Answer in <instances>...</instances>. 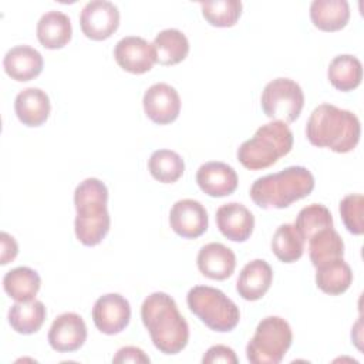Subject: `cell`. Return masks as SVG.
I'll list each match as a JSON object with an SVG mask.
<instances>
[{
	"instance_id": "6da1fadb",
	"label": "cell",
	"mask_w": 364,
	"mask_h": 364,
	"mask_svg": "<svg viewBox=\"0 0 364 364\" xmlns=\"http://www.w3.org/2000/svg\"><path fill=\"white\" fill-rule=\"evenodd\" d=\"M141 318L161 353L173 355L186 347L189 327L169 294L164 291L149 294L141 306Z\"/></svg>"
},
{
	"instance_id": "7a4b0ae2",
	"label": "cell",
	"mask_w": 364,
	"mask_h": 364,
	"mask_svg": "<svg viewBox=\"0 0 364 364\" xmlns=\"http://www.w3.org/2000/svg\"><path fill=\"white\" fill-rule=\"evenodd\" d=\"M360 135L361 125L357 115L331 104L316 107L306 124V136L311 145L328 148L337 154L353 151Z\"/></svg>"
},
{
	"instance_id": "3957f363",
	"label": "cell",
	"mask_w": 364,
	"mask_h": 364,
	"mask_svg": "<svg viewBox=\"0 0 364 364\" xmlns=\"http://www.w3.org/2000/svg\"><path fill=\"white\" fill-rule=\"evenodd\" d=\"M108 189L97 178H87L74 191L77 210L74 230L84 246H97L107 236L111 219L107 209Z\"/></svg>"
},
{
	"instance_id": "277c9868",
	"label": "cell",
	"mask_w": 364,
	"mask_h": 364,
	"mask_svg": "<svg viewBox=\"0 0 364 364\" xmlns=\"http://www.w3.org/2000/svg\"><path fill=\"white\" fill-rule=\"evenodd\" d=\"M314 176L304 166H287L280 172L257 178L250 186V198L262 209H283L309 196Z\"/></svg>"
},
{
	"instance_id": "5b68a950",
	"label": "cell",
	"mask_w": 364,
	"mask_h": 364,
	"mask_svg": "<svg viewBox=\"0 0 364 364\" xmlns=\"http://www.w3.org/2000/svg\"><path fill=\"white\" fill-rule=\"evenodd\" d=\"M293 148V132L283 121H272L257 128L255 135L237 148V161L250 171L274 165Z\"/></svg>"
},
{
	"instance_id": "8992f818",
	"label": "cell",
	"mask_w": 364,
	"mask_h": 364,
	"mask_svg": "<svg viewBox=\"0 0 364 364\" xmlns=\"http://www.w3.org/2000/svg\"><path fill=\"white\" fill-rule=\"evenodd\" d=\"M189 310L210 330L218 333L232 331L239 320V307L219 289L195 286L188 291Z\"/></svg>"
},
{
	"instance_id": "52a82bcc",
	"label": "cell",
	"mask_w": 364,
	"mask_h": 364,
	"mask_svg": "<svg viewBox=\"0 0 364 364\" xmlns=\"http://www.w3.org/2000/svg\"><path fill=\"white\" fill-rule=\"evenodd\" d=\"M293 341L289 323L279 316L262 318L246 346V357L252 364H279Z\"/></svg>"
},
{
	"instance_id": "ba28073f",
	"label": "cell",
	"mask_w": 364,
	"mask_h": 364,
	"mask_svg": "<svg viewBox=\"0 0 364 364\" xmlns=\"http://www.w3.org/2000/svg\"><path fill=\"white\" fill-rule=\"evenodd\" d=\"M262 109L266 117L273 121H283L286 124L294 122L303 109L304 94L301 87L286 77L274 78L263 88L260 98Z\"/></svg>"
},
{
	"instance_id": "9c48e42d",
	"label": "cell",
	"mask_w": 364,
	"mask_h": 364,
	"mask_svg": "<svg viewBox=\"0 0 364 364\" xmlns=\"http://www.w3.org/2000/svg\"><path fill=\"white\" fill-rule=\"evenodd\" d=\"M80 26L85 37L95 41L107 40L119 26V10L107 0L88 1L81 10Z\"/></svg>"
},
{
	"instance_id": "30bf717a",
	"label": "cell",
	"mask_w": 364,
	"mask_h": 364,
	"mask_svg": "<svg viewBox=\"0 0 364 364\" xmlns=\"http://www.w3.org/2000/svg\"><path fill=\"white\" fill-rule=\"evenodd\" d=\"M92 320L95 327L108 336H114L125 330L131 320L129 301L118 294L108 293L97 299L92 307Z\"/></svg>"
},
{
	"instance_id": "8fae6325",
	"label": "cell",
	"mask_w": 364,
	"mask_h": 364,
	"mask_svg": "<svg viewBox=\"0 0 364 364\" xmlns=\"http://www.w3.org/2000/svg\"><path fill=\"white\" fill-rule=\"evenodd\" d=\"M114 58L122 70L131 74L148 73L156 63L154 46L138 36L121 38L114 47Z\"/></svg>"
},
{
	"instance_id": "7c38bea8",
	"label": "cell",
	"mask_w": 364,
	"mask_h": 364,
	"mask_svg": "<svg viewBox=\"0 0 364 364\" xmlns=\"http://www.w3.org/2000/svg\"><path fill=\"white\" fill-rule=\"evenodd\" d=\"M145 115L158 125L173 122L181 112V98L178 91L166 82L151 85L144 94Z\"/></svg>"
},
{
	"instance_id": "4fadbf2b",
	"label": "cell",
	"mask_w": 364,
	"mask_h": 364,
	"mask_svg": "<svg viewBox=\"0 0 364 364\" xmlns=\"http://www.w3.org/2000/svg\"><path fill=\"white\" fill-rule=\"evenodd\" d=\"M169 225L178 236L185 239H196L208 229V212L198 200L181 199L171 208Z\"/></svg>"
},
{
	"instance_id": "5bb4252c",
	"label": "cell",
	"mask_w": 364,
	"mask_h": 364,
	"mask_svg": "<svg viewBox=\"0 0 364 364\" xmlns=\"http://www.w3.org/2000/svg\"><path fill=\"white\" fill-rule=\"evenodd\" d=\"M87 340V326L77 313H63L57 316L48 331V343L58 353H73L84 346Z\"/></svg>"
},
{
	"instance_id": "9a60e30c",
	"label": "cell",
	"mask_w": 364,
	"mask_h": 364,
	"mask_svg": "<svg viewBox=\"0 0 364 364\" xmlns=\"http://www.w3.org/2000/svg\"><path fill=\"white\" fill-rule=\"evenodd\" d=\"M216 225L220 233L232 242H246L255 228L253 213L239 202H229L218 208Z\"/></svg>"
},
{
	"instance_id": "2e32d148",
	"label": "cell",
	"mask_w": 364,
	"mask_h": 364,
	"mask_svg": "<svg viewBox=\"0 0 364 364\" xmlns=\"http://www.w3.org/2000/svg\"><path fill=\"white\" fill-rule=\"evenodd\" d=\"M196 183L202 192L212 198H223L233 193L237 188L236 171L219 161H210L199 166Z\"/></svg>"
},
{
	"instance_id": "e0dca14e",
	"label": "cell",
	"mask_w": 364,
	"mask_h": 364,
	"mask_svg": "<svg viewBox=\"0 0 364 364\" xmlns=\"http://www.w3.org/2000/svg\"><path fill=\"white\" fill-rule=\"evenodd\" d=\"M196 264L199 272L212 280H225L230 277L236 267V256L228 246L212 242L200 247Z\"/></svg>"
},
{
	"instance_id": "ac0fdd59",
	"label": "cell",
	"mask_w": 364,
	"mask_h": 364,
	"mask_svg": "<svg viewBox=\"0 0 364 364\" xmlns=\"http://www.w3.org/2000/svg\"><path fill=\"white\" fill-rule=\"evenodd\" d=\"M273 270L263 259H255L243 266L236 282V291L247 301L260 300L270 289Z\"/></svg>"
},
{
	"instance_id": "d6986e66",
	"label": "cell",
	"mask_w": 364,
	"mask_h": 364,
	"mask_svg": "<svg viewBox=\"0 0 364 364\" xmlns=\"http://www.w3.org/2000/svg\"><path fill=\"white\" fill-rule=\"evenodd\" d=\"M43 55L30 46H16L3 58V68L9 77L18 82L30 81L43 71Z\"/></svg>"
},
{
	"instance_id": "ffe728a7",
	"label": "cell",
	"mask_w": 364,
	"mask_h": 364,
	"mask_svg": "<svg viewBox=\"0 0 364 364\" xmlns=\"http://www.w3.org/2000/svg\"><path fill=\"white\" fill-rule=\"evenodd\" d=\"M14 111L18 121L26 127L43 125L51 111L50 98L46 91L30 87L20 91L14 100Z\"/></svg>"
},
{
	"instance_id": "44dd1931",
	"label": "cell",
	"mask_w": 364,
	"mask_h": 364,
	"mask_svg": "<svg viewBox=\"0 0 364 364\" xmlns=\"http://www.w3.org/2000/svg\"><path fill=\"white\" fill-rule=\"evenodd\" d=\"M36 33L40 44L44 48H63L70 43L73 34L70 17L63 11L50 10L40 17Z\"/></svg>"
},
{
	"instance_id": "7402d4cb",
	"label": "cell",
	"mask_w": 364,
	"mask_h": 364,
	"mask_svg": "<svg viewBox=\"0 0 364 364\" xmlns=\"http://www.w3.org/2000/svg\"><path fill=\"white\" fill-rule=\"evenodd\" d=\"M310 18L323 31H338L350 20V6L346 0H314L310 4Z\"/></svg>"
},
{
	"instance_id": "603a6c76",
	"label": "cell",
	"mask_w": 364,
	"mask_h": 364,
	"mask_svg": "<svg viewBox=\"0 0 364 364\" xmlns=\"http://www.w3.org/2000/svg\"><path fill=\"white\" fill-rule=\"evenodd\" d=\"M156 63L161 65H175L183 61L189 53V41L178 28L159 31L152 41Z\"/></svg>"
},
{
	"instance_id": "cb8c5ba5",
	"label": "cell",
	"mask_w": 364,
	"mask_h": 364,
	"mask_svg": "<svg viewBox=\"0 0 364 364\" xmlns=\"http://www.w3.org/2000/svg\"><path fill=\"white\" fill-rule=\"evenodd\" d=\"M47 316V310L43 301H16L9 310V324L18 334L37 333Z\"/></svg>"
},
{
	"instance_id": "d4e9b609",
	"label": "cell",
	"mask_w": 364,
	"mask_h": 364,
	"mask_svg": "<svg viewBox=\"0 0 364 364\" xmlns=\"http://www.w3.org/2000/svg\"><path fill=\"white\" fill-rule=\"evenodd\" d=\"M41 286V279L36 270L18 266L9 270L3 277V289L16 301L34 300Z\"/></svg>"
},
{
	"instance_id": "484cf974",
	"label": "cell",
	"mask_w": 364,
	"mask_h": 364,
	"mask_svg": "<svg viewBox=\"0 0 364 364\" xmlns=\"http://www.w3.org/2000/svg\"><path fill=\"white\" fill-rule=\"evenodd\" d=\"M353 283V272L343 259H336L316 267L317 287L330 296L344 293Z\"/></svg>"
},
{
	"instance_id": "4316f807",
	"label": "cell",
	"mask_w": 364,
	"mask_h": 364,
	"mask_svg": "<svg viewBox=\"0 0 364 364\" xmlns=\"http://www.w3.org/2000/svg\"><path fill=\"white\" fill-rule=\"evenodd\" d=\"M327 77L336 90L347 92L361 84L363 65L357 57L341 54L330 61Z\"/></svg>"
},
{
	"instance_id": "83f0119b",
	"label": "cell",
	"mask_w": 364,
	"mask_h": 364,
	"mask_svg": "<svg viewBox=\"0 0 364 364\" xmlns=\"http://www.w3.org/2000/svg\"><path fill=\"white\" fill-rule=\"evenodd\" d=\"M309 256L311 264L318 267L344 256V242L333 228L323 229L309 239Z\"/></svg>"
},
{
	"instance_id": "f1b7e54d",
	"label": "cell",
	"mask_w": 364,
	"mask_h": 364,
	"mask_svg": "<svg viewBox=\"0 0 364 364\" xmlns=\"http://www.w3.org/2000/svg\"><path fill=\"white\" fill-rule=\"evenodd\" d=\"M304 239L291 223L280 225L272 237V252L283 263H294L303 256Z\"/></svg>"
},
{
	"instance_id": "f546056e",
	"label": "cell",
	"mask_w": 364,
	"mask_h": 364,
	"mask_svg": "<svg viewBox=\"0 0 364 364\" xmlns=\"http://www.w3.org/2000/svg\"><path fill=\"white\" fill-rule=\"evenodd\" d=\"M148 169L158 182L173 183L183 175L185 162L175 151L156 149L148 159Z\"/></svg>"
},
{
	"instance_id": "4dcf8cb0",
	"label": "cell",
	"mask_w": 364,
	"mask_h": 364,
	"mask_svg": "<svg viewBox=\"0 0 364 364\" xmlns=\"http://www.w3.org/2000/svg\"><path fill=\"white\" fill-rule=\"evenodd\" d=\"M296 229L300 232L304 240H309L317 232L333 228V216L330 210L321 203H311L304 206L294 222Z\"/></svg>"
},
{
	"instance_id": "1f68e13d",
	"label": "cell",
	"mask_w": 364,
	"mask_h": 364,
	"mask_svg": "<svg viewBox=\"0 0 364 364\" xmlns=\"http://www.w3.org/2000/svg\"><path fill=\"white\" fill-rule=\"evenodd\" d=\"M242 1L239 0H216L200 3L202 16L215 27H232L242 14Z\"/></svg>"
},
{
	"instance_id": "d6a6232c",
	"label": "cell",
	"mask_w": 364,
	"mask_h": 364,
	"mask_svg": "<svg viewBox=\"0 0 364 364\" xmlns=\"http://www.w3.org/2000/svg\"><path fill=\"white\" fill-rule=\"evenodd\" d=\"M364 198L361 193H350L340 202V215L346 229L353 235L364 233Z\"/></svg>"
},
{
	"instance_id": "836d02e7",
	"label": "cell",
	"mask_w": 364,
	"mask_h": 364,
	"mask_svg": "<svg viewBox=\"0 0 364 364\" xmlns=\"http://www.w3.org/2000/svg\"><path fill=\"white\" fill-rule=\"evenodd\" d=\"M203 364H215V363H225V364H237L239 358L236 353L223 344H216L208 348L202 358Z\"/></svg>"
},
{
	"instance_id": "e575fe53",
	"label": "cell",
	"mask_w": 364,
	"mask_h": 364,
	"mask_svg": "<svg viewBox=\"0 0 364 364\" xmlns=\"http://www.w3.org/2000/svg\"><path fill=\"white\" fill-rule=\"evenodd\" d=\"M149 357L141 350L139 347L135 346H127L122 347L117 351V354L112 357V363L115 364H127V363H142V364H149Z\"/></svg>"
},
{
	"instance_id": "d590c367",
	"label": "cell",
	"mask_w": 364,
	"mask_h": 364,
	"mask_svg": "<svg viewBox=\"0 0 364 364\" xmlns=\"http://www.w3.org/2000/svg\"><path fill=\"white\" fill-rule=\"evenodd\" d=\"M0 240H1L0 263L4 266L16 259V256L18 253V246H17V242L14 240V237L11 235H9L7 232H1Z\"/></svg>"
}]
</instances>
